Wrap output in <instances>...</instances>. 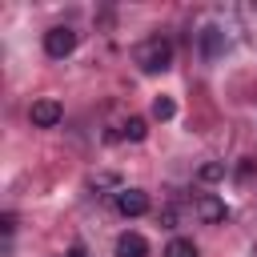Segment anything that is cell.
I'll list each match as a JSON object with an SVG mask.
<instances>
[{"label":"cell","mask_w":257,"mask_h":257,"mask_svg":"<svg viewBox=\"0 0 257 257\" xmlns=\"http://www.w3.org/2000/svg\"><path fill=\"white\" fill-rule=\"evenodd\" d=\"M133 60H137L141 72H165V68L173 64V44H169L165 36H149V40L137 44Z\"/></svg>","instance_id":"6da1fadb"},{"label":"cell","mask_w":257,"mask_h":257,"mask_svg":"<svg viewBox=\"0 0 257 257\" xmlns=\"http://www.w3.org/2000/svg\"><path fill=\"white\" fill-rule=\"evenodd\" d=\"M72 48H76V32H72L68 24H56V28L44 32V52H48V56L60 60V56H68Z\"/></svg>","instance_id":"7a4b0ae2"},{"label":"cell","mask_w":257,"mask_h":257,"mask_svg":"<svg viewBox=\"0 0 257 257\" xmlns=\"http://www.w3.org/2000/svg\"><path fill=\"white\" fill-rule=\"evenodd\" d=\"M116 213L120 217H145L149 213V193L145 189H116Z\"/></svg>","instance_id":"3957f363"},{"label":"cell","mask_w":257,"mask_h":257,"mask_svg":"<svg viewBox=\"0 0 257 257\" xmlns=\"http://www.w3.org/2000/svg\"><path fill=\"white\" fill-rule=\"evenodd\" d=\"M193 209H197V217H201L205 225H217V221H225V217H229L225 201H221V197H213V193H201Z\"/></svg>","instance_id":"277c9868"},{"label":"cell","mask_w":257,"mask_h":257,"mask_svg":"<svg viewBox=\"0 0 257 257\" xmlns=\"http://www.w3.org/2000/svg\"><path fill=\"white\" fill-rule=\"evenodd\" d=\"M28 116H32V124H36V128H56V124H60V116H64V108H60L56 100H36Z\"/></svg>","instance_id":"5b68a950"},{"label":"cell","mask_w":257,"mask_h":257,"mask_svg":"<svg viewBox=\"0 0 257 257\" xmlns=\"http://www.w3.org/2000/svg\"><path fill=\"white\" fill-rule=\"evenodd\" d=\"M116 257H149V241L141 233H120L116 237Z\"/></svg>","instance_id":"8992f818"},{"label":"cell","mask_w":257,"mask_h":257,"mask_svg":"<svg viewBox=\"0 0 257 257\" xmlns=\"http://www.w3.org/2000/svg\"><path fill=\"white\" fill-rule=\"evenodd\" d=\"M221 48H225V32H221V28H205V32H201V52L213 60Z\"/></svg>","instance_id":"52a82bcc"},{"label":"cell","mask_w":257,"mask_h":257,"mask_svg":"<svg viewBox=\"0 0 257 257\" xmlns=\"http://www.w3.org/2000/svg\"><path fill=\"white\" fill-rule=\"evenodd\" d=\"M173 116H177L173 96H157V100H153V120H173Z\"/></svg>","instance_id":"ba28073f"},{"label":"cell","mask_w":257,"mask_h":257,"mask_svg":"<svg viewBox=\"0 0 257 257\" xmlns=\"http://www.w3.org/2000/svg\"><path fill=\"white\" fill-rule=\"evenodd\" d=\"M145 133H149V128H145L141 116H128V120L120 124V137H124V141H145Z\"/></svg>","instance_id":"9c48e42d"},{"label":"cell","mask_w":257,"mask_h":257,"mask_svg":"<svg viewBox=\"0 0 257 257\" xmlns=\"http://www.w3.org/2000/svg\"><path fill=\"white\" fill-rule=\"evenodd\" d=\"M165 257H197V245H193V241H185V237H177V241H169V245H165Z\"/></svg>","instance_id":"30bf717a"},{"label":"cell","mask_w":257,"mask_h":257,"mask_svg":"<svg viewBox=\"0 0 257 257\" xmlns=\"http://www.w3.org/2000/svg\"><path fill=\"white\" fill-rule=\"evenodd\" d=\"M197 177H201V181H221V177H225V165H221V161H209V165L197 169Z\"/></svg>","instance_id":"8fae6325"},{"label":"cell","mask_w":257,"mask_h":257,"mask_svg":"<svg viewBox=\"0 0 257 257\" xmlns=\"http://www.w3.org/2000/svg\"><path fill=\"white\" fill-rule=\"evenodd\" d=\"M68 257H88V253H84V249H80V245H76V249H72V253H68Z\"/></svg>","instance_id":"7c38bea8"}]
</instances>
